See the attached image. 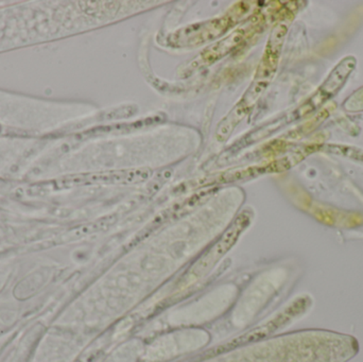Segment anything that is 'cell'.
Instances as JSON below:
<instances>
[{"label":"cell","mask_w":363,"mask_h":362,"mask_svg":"<svg viewBox=\"0 0 363 362\" xmlns=\"http://www.w3.org/2000/svg\"><path fill=\"white\" fill-rule=\"evenodd\" d=\"M230 27L228 18L213 19L206 23H196L182 29L170 38L172 46L194 47L213 40Z\"/></svg>","instance_id":"6da1fadb"},{"label":"cell","mask_w":363,"mask_h":362,"mask_svg":"<svg viewBox=\"0 0 363 362\" xmlns=\"http://www.w3.org/2000/svg\"><path fill=\"white\" fill-rule=\"evenodd\" d=\"M356 66V60L353 57H347L336 66L332 74L326 79L325 82L318 89V93L313 98L311 110L317 108L320 104H323L328 100L332 99L341 87L345 85V81L349 79L350 74L353 72Z\"/></svg>","instance_id":"7a4b0ae2"},{"label":"cell","mask_w":363,"mask_h":362,"mask_svg":"<svg viewBox=\"0 0 363 362\" xmlns=\"http://www.w3.org/2000/svg\"><path fill=\"white\" fill-rule=\"evenodd\" d=\"M250 221H251L250 216L245 214L240 215V216L236 219V221H235L234 225L230 227V229L224 234L221 240L216 244L215 248L208 253L206 259H203L200 263H198V265L196 266V268H194L192 272L196 274H198L199 272H202L203 270L206 269L211 264L219 259L222 255L225 254V253L230 250V247L234 246L235 242H237L240 234L247 229Z\"/></svg>","instance_id":"3957f363"},{"label":"cell","mask_w":363,"mask_h":362,"mask_svg":"<svg viewBox=\"0 0 363 362\" xmlns=\"http://www.w3.org/2000/svg\"><path fill=\"white\" fill-rule=\"evenodd\" d=\"M242 38L243 32H240V30L235 32L234 34H230L225 40L217 43L215 46L211 47L208 50H205L201 55L203 61L206 62V63H213V61L220 59L226 53L230 52L232 49H234V47H236L242 40Z\"/></svg>","instance_id":"277c9868"},{"label":"cell","mask_w":363,"mask_h":362,"mask_svg":"<svg viewBox=\"0 0 363 362\" xmlns=\"http://www.w3.org/2000/svg\"><path fill=\"white\" fill-rule=\"evenodd\" d=\"M345 108L350 111H362L363 110V87L362 89L354 94L349 101L345 103Z\"/></svg>","instance_id":"5b68a950"}]
</instances>
